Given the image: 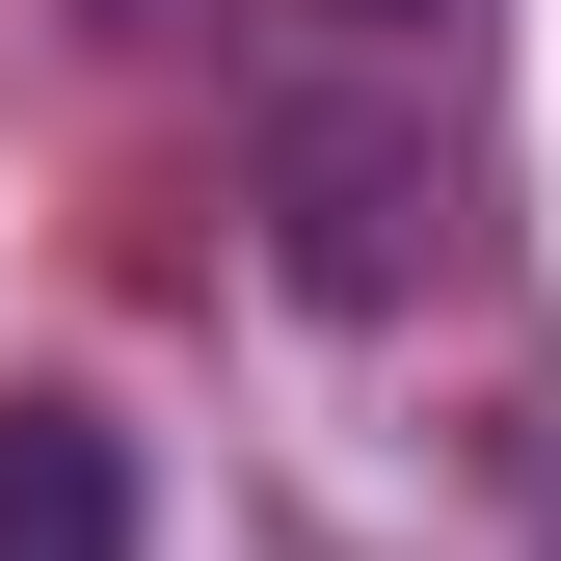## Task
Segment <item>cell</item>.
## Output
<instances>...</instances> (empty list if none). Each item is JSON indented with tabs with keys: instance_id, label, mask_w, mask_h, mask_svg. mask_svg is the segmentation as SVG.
<instances>
[{
	"instance_id": "1",
	"label": "cell",
	"mask_w": 561,
	"mask_h": 561,
	"mask_svg": "<svg viewBox=\"0 0 561 561\" xmlns=\"http://www.w3.org/2000/svg\"><path fill=\"white\" fill-rule=\"evenodd\" d=\"M0 561H134V428L107 401H0Z\"/></svg>"
}]
</instances>
